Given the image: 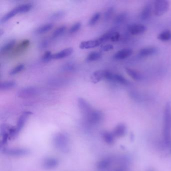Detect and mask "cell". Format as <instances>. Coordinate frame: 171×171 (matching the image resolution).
I'll return each instance as SVG.
<instances>
[{
	"mask_svg": "<svg viewBox=\"0 0 171 171\" xmlns=\"http://www.w3.org/2000/svg\"><path fill=\"white\" fill-rule=\"evenodd\" d=\"M151 14V7L149 5H147L143 8L141 14V18L143 20H148Z\"/></svg>",
	"mask_w": 171,
	"mask_h": 171,
	"instance_id": "obj_20",
	"label": "cell"
},
{
	"mask_svg": "<svg viewBox=\"0 0 171 171\" xmlns=\"http://www.w3.org/2000/svg\"><path fill=\"white\" fill-rule=\"evenodd\" d=\"M54 26V25L52 23H48L46 24L43 25L41 26L37 29L36 32L37 34H44L45 33H46L48 31H49L52 29Z\"/></svg>",
	"mask_w": 171,
	"mask_h": 171,
	"instance_id": "obj_25",
	"label": "cell"
},
{
	"mask_svg": "<svg viewBox=\"0 0 171 171\" xmlns=\"http://www.w3.org/2000/svg\"><path fill=\"white\" fill-rule=\"evenodd\" d=\"M126 71L129 76L134 80L139 81L141 80V76L140 73L131 68H126Z\"/></svg>",
	"mask_w": 171,
	"mask_h": 171,
	"instance_id": "obj_22",
	"label": "cell"
},
{
	"mask_svg": "<svg viewBox=\"0 0 171 171\" xmlns=\"http://www.w3.org/2000/svg\"><path fill=\"white\" fill-rule=\"evenodd\" d=\"M65 15L64 12L63 11H59L56 12L55 13H53L52 15L50 16V19L52 20H58L62 18V17H64Z\"/></svg>",
	"mask_w": 171,
	"mask_h": 171,
	"instance_id": "obj_32",
	"label": "cell"
},
{
	"mask_svg": "<svg viewBox=\"0 0 171 171\" xmlns=\"http://www.w3.org/2000/svg\"><path fill=\"white\" fill-rule=\"evenodd\" d=\"M102 137L105 143L109 145H112L115 143V137L112 133L105 131L102 133Z\"/></svg>",
	"mask_w": 171,
	"mask_h": 171,
	"instance_id": "obj_18",
	"label": "cell"
},
{
	"mask_svg": "<svg viewBox=\"0 0 171 171\" xmlns=\"http://www.w3.org/2000/svg\"><path fill=\"white\" fill-rule=\"evenodd\" d=\"M126 126L123 123H120L116 126L112 133L115 137H123L126 134Z\"/></svg>",
	"mask_w": 171,
	"mask_h": 171,
	"instance_id": "obj_16",
	"label": "cell"
},
{
	"mask_svg": "<svg viewBox=\"0 0 171 171\" xmlns=\"http://www.w3.org/2000/svg\"><path fill=\"white\" fill-rule=\"evenodd\" d=\"M105 70H98L95 71L92 77V80L94 83L96 84L102 79H105Z\"/></svg>",
	"mask_w": 171,
	"mask_h": 171,
	"instance_id": "obj_21",
	"label": "cell"
},
{
	"mask_svg": "<svg viewBox=\"0 0 171 171\" xmlns=\"http://www.w3.org/2000/svg\"><path fill=\"white\" fill-rule=\"evenodd\" d=\"M105 79L110 81L121 84L123 85H127L129 84V81L122 75L118 74L113 73L108 70L105 71Z\"/></svg>",
	"mask_w": 171,
	"mask_h": 171,
	"instance_id": "obj_7",
	"label": "cell"
},
{
	"mask_svg": "<svg viewBox=\"0 0 171 171\" xmlns=\"http://www.w3.org/2000/svg\"><path fill=\"white\" fill-rule=\"evenodd\" d=\"M102 54L99 52L98 51H94L91 53L89 55H88L86 60L88 62H93V61H97L99 60L102 57Z\"/></svg>",
	"mask_w": 171,
	"mask_h": 171,
	"instance_id": "obj_26",
	"label": "cell"
},
{
	"mask_svg": "<svg viewBox=\"0 0 171 171\" xmlns=\"http://www.w3.org/2000/svg\"><path fill=\"white\" fill-rule=\"evenodd\" d=\"M113 11H114L113 8H109L107 9V10H106L105 14V20H108V19L110 18L112 15L113 14Z\"/></svg>",
	"mask_w": 171,
	"mask_h": 171,
	"instance_id": "obj_38",
	"label": "cell"
},
{
	"mask_svg": "<svg viewBox=\"0 0 171 171\" xmlns=\"http://www.w3.org/2000/svg\"><path fill=\"white\" fill-rule=\"evenodd\" d=\"M66 30V27L65 26H62L57 29L56 30L54 31L52 37L53 38H56L57 37H59L62 35L65 31Z\"/></svg>",
	"mask_w": 171,
	"mask_h": 171,
	"instance_id": "obj_29",
	"label": "cell"
},
{
	"mask_svg": "<svg viewBox=\"0 0 171 171\" xmlns=\"http://www.w3.org/2000/svg\"><path fill=\"white\" fill-rule=\"evenodd\" d=\"M133 50L130 49L126 48L117 51L114 55V58L116 60H123L128 58L133 54Z\"/></svg>",
	"mask_w": 171,
	"mask_h": 171,
	"instance_id": "obj_13",
	"label": "cell"
},
{
	"mask_svg": "<svg viewBox=\"0 0 171 171\" xmlns=\"http://www.w3.org/2000/svg\"><path fill=\"white\" fill-rule=\"evenodd\" d=\"M100 17H101V14L99 13H96L95 14L93 15L89 20L88 23L89 25L91 26L95 25L98 21Z\"/></svg>",
	"mask_w": 171,
	"mask_h": 171,
	"instance_id": "obj_33",
	"label": "cell"
},
{
	"mask_svg": "<svg viewBox=\"0 0 171 171\" xmlns=\"http://www.w3.org/2000/svg\"><path fill=\"white\" fill-rule=\"evenodd\" d=\"M120 38V34L117 32H112L110 40L112 42H117Z\"/></svg>",
	"mask_w": 171,
	"mask_h": 171,
	"instance_id": "obj_37",
	"label": "cell"
},
{
	"mask_svg": "<svg viewBox=\"0 0 171 171\" xmlns=\"http://www.w3.org/2000/svg\"><path fill=\"white\" fill-rule=\"evenodd\" d=\"M158 39L161 41H167L171 38V33L169 30H165L161 33L158 36Z\"/></svg>",
	"mask_w": 171,
	"mask_h": 171,
	"instance_id": "obj_28",
	"label": "cell"
},
{
	"mask_svg": "<svg viewBox=\"0 0 171 171\" xmlns=\"http://www.w3.org/2000/svg\"><path fill=\"white\" fill-rule=\"evenodd\" d=\"M38 93L37 88L33 86H29L20 90L18 92L19 96L21 98H27L34 96Z\"/></svg>",
	"mask_w": 171,
	"mask_h": 171,
	"instance_id": "obj_10",
	"label": "cell"
},
{
	"mask_svg": "<svg viewBox=\"0 0 171 171\" xmlns=\"http://www.w3.org/2000/svg\"><path fill=\"white\" fill-rule=\"evenodd\" d=\"M32 5L30 3H27L25 4L21 5L15 8L17 10L18 14H22V13H27L28 12L30 11L32 9Z\"/></svg>",
	"mask_w": 171,
	"mask_h": 171,
	"instance_id": "obj_23",
	"label": "cell"
},
{
	"mask_svg": "<svg viewBox=\"0 0 171 171\" xmlns=\"http://www.w3.org/2000/svg\"><path fill=\"white\" fill-rule=\"evenodd\" d=\"M59 165V161L54 157H47L42 162V167L46 170H54Z\"/></svg>",
	"mask_w": 171,
	"mask_h": 171,
	"instance_id": "obj_8",
	"label": "cell"
},
{
	"mask_svg": "<svg viewBox=\"0 0 171 171\" xmlns=\"http://www.w3.org/2000/svg\"><path fill=\"white\" fill-rule=\"evenodd\" d=\"M25 66L23 64H21L19 65H18L16 66L15 67L12 69L11 70L10 72V74L11 75H14L17 74L21 72L24 69Z\"/></svg>",
	"mask_w": 171,
	"mask_h": 171,
	"instance_id": "obj_30",
	"label": "cell"
},
{
	"mask_svg": "<svg viewBox=\"0 0 171 171\" xmlns=\"http://www.w3.org/2000/svg\"><path fill=\"white\" fill-rule=\"evenodd\" d=\"M81 23L80 22H77L70 27L69 29L70 33L73 34L77 32L81 28Z\"/></svg>",
	"mask_w": 171,
	"mask_h": 171,
	"instance_id": "obj_35",
	"label": "cell"
},
{
	"mask_svg": "<svg viewBox=\"0 0 171 171\" xmlns=\"http://www.w3.org/2000/svg\"><path fill=\"white\" fill-rule=\"evenodd\" d=\"M49 44V41H47V40H44V41H43L40 44V47L42 48H46L48 46V45Z\"/></svg>",
	"mask_w": 171,
	"mask_h": 171,
	"instance_id": "obj_40",
	"label": "cell"
},
{
	"mask_svg": "<svg viewBox=\"0 0 171 171\" xmlns=\"http://www.w3.org/2000/svg\"><path fill=\"white\" fill-rule=\"evenodd\" d=\"M84 117L87 123L94 126L101 123L103 119V115L101 111L93 109Z\"/></svg>",
	"mask_w": 171,
	"mask_h": 171,
	"instance_id": "obj_4",
	"label": "cell"
},
{
	"mask_svg": "<svg viewBox=\"0 0 171 171\" xmlns=\"http://www.w3.org/2000/svg\"><path fill=\"white\" fill-rule=\"evenodd\" d=\"M157 49L155 47H147L146 48H142L140 50L139 55L141 57H146L153 55L157 52Z\"/></svg>",
	"mask_w": 171,
	"mask_h": 171,
	"instance_id": "obj_15",
	"label": "cell"
},
{
	"mask_svg": "<svg viewBox=\"0 0 171 171\" xmlns=\"http://www.w3.org/2000/svg\"><path fill=\"white\" fill-rule=\"evenodd\" d=\"M52 55L51 51H47L44 53L42 57V60L44 62H48L52 59Z\"/></svg>",
	"mask_w": 171,
	"mask_h": 171,
	"instance_id": "obj_34",
	"label": "cell"
},
{
	"mask_svg": "<svg viewBox=\"0 0 171 171\" xmlns=\"http://www.w3.org/2000/svg\"><path fill=\"white\" fill-rule=\"evenodd\" d=\"M73 52V49L72 48H68L63 50L58 53L52 55V59H59L69 56Z\"/></svg>",
	"mask_w": 171,
	"mask_h": 171,
	"instance_id": "obj_14",
	"label": "cell"
},
{
	"mask_svg": "<svg viewBox=\"0 0 171 171\" xmlns=\"http://www.w3.org/2000/svg\"><path fill=\"white\" fill-rule=\"evenodd\" d=\"M146 27L141 24H134L129 27V31L133 35L142 34L146 31Z\"/></svg>",
	"mask_w": 171,
	"mask_h": 171,
	"instance_id": "obj_12",
	"label": "cell"
},
{
	"mask_svg": "<svg viewBox=\"0 0 171 171\" xmlns=\"http://www.w3.org/2000/svg\"><path fill=\"white\" fill-rule=\"evenodd\" d=\"M17 14H18V12H17V10L16 8H14L3 16V18L1 19V22L2 23H5L8 20H10V19L12 18L13 17H14Z\"/></svg>",
	"mask_w": 171,
	"mask_h": 171,
	"instance_id": "obj_27",
	"label": "cell"
},
{
	"mask_svg": "<svg viewBox=\"0 0 171 171\" xmlns=\"http://www.w3.org/2000/svg\"><path fill=\"white\" fill-rule=\"evenodd\" d=\"M102 42L100 38L90 41H83L79 45V48L81 49H88L99 46Z\"/></svg>",
	"mask_w": 171,
	"mask_h": 171,
	"instance_id": "obj_11",
	"label": "cell"
},
{
	"mask_svg": "<svg viewBox=\"0 0 171 171\" xmlns=\"http://www.w3.org/2000/svg\"><path fill=\"white\" fill-rule=\"evenodd\" d=\"M15 44L16 41L15 40H11L8 41L7 42L5 43L1 47V49H0V52L3 54L8 52L14 48Z\"/></svg>",
	"mask_w": 171,
	"mask_h": 171,
	"instance_id": "obj_19",
	"label": "cell"
},
{
	"mask_svg": "<svg viewBox=\"0 0 171 171\" xmlns=\"http://www.w3.org/2000/svg\"><path fill=\"white\" fill-rule=\"evenodd\" d=\"M154 13L157 16H161L168 11L170 4L168 1L157 0L155 2Z\"/></svg>",
	"mask_w": 171,
	"mask_h": 171,
	"instance_id": "obj_6",
	"label": "cell"
},
{
	"mask_svg": "<svg viewBox=\"0 0 171 171\" xmlns=\"http://www.w3.org/2000/svg\"><path fill=\"white\" fill-rule=\"evenodd\" d=\"M62 69L66 72L73 71L75 69V64L73 62H68L63 66Z\"/></svg>",
	"mask_w": 171,
	"mask_h": 171,
	"instance_id": "obj_31",
	"label": "cell"
},
{
	"mask_svg": "<svg viewBox=\"0 0 171 171\" xmlns=\"http://www.w3.org/2000/svg\"><path fill=\"white\" fill-rule=\"evenodd\" d=\"M2 152L6 155L11 157H24L30 153V150L28 148H1Z\"/></svg>",
	"mask_w": 171,
	"mask_h": 171,
	"instance_id": "obj_5",
	"label": "cell"
},
{
	"mask_svg": "<svg viewBox=\"0 0 171 171\" xmlns=\"http://www.w3.org/2000/svg\"><path fill=\"white\" fill-rule=\"evenodd\" d=\"M32 114V113L30 112H24L19 118L17 125L15 127H10L9 129L8 134L10 139H14L18 135L25 125L27 119Z\"/></svg>",
	"mask_w": 171,
	"mask_h": 171,
	"instance_id": "obj_3",
	"label": "cell"
},
{
	"mask_svg": "<svg viewBox=\"0 0 171 171\" xmlns=\"http://www.w3.org/2000/svg\"><path fill=\"white\" fill-rule=\"evenodd\" d=\"M171 109L170 103L166 105L164 115L163 134L165 142L168 145L171 144Z\"/></svg>",
	"mask_w": 171,
	"mask_h": 171,
	"instance_id": "obj_2",
	"label": "cell"
},
{
	"mask_svg": "<svg viewBox=\"0 0 171 171\" xmlns=\"http://www.w3.org/2000/svg\"><path fill=\"white\" fill-rule=\"evenodd\" d=\"M53 144L57 150L62 153H67L69 151L70 141L66 133H57L53 139Z\"/></svg>",
	"mask_w": 171,
	"mask_h": 171,
	"instance_id": "obj_1",
	"label": "cell"
},
{
	"mask_svg": "<svg viewBox=\"0 0 171 171\" xmlns=\"http://www.w3.org/2000/svg\"><path fill=\"white\" fill-rule=\"evenodd\" d=\"M126 16V15L124 13H122V14L119 15L115 20V23L119 24L122 23L125 20Z\"/></svg>",
	"mask_w": 171,
	"mask_h": 171,
	"instance_id": "obj_36",
	"label": "cell"
},
{
	"mask_svg": "<svg viewBox=\"0 0 171 171\" xmlns=\"http://www.w3.org/2000/svg\"><path fill=\"white\" fill-rule=\"evenodd\" d=\"M77 102L78 108L84 116H85L93 109L90 103L83 98H78Z\"/></svg>",
	"mask_w": 171,
	"mask_h": 171,
	"instance_id": "obj_9",
	"label": "cell"
},
{
	"mask_svg": "<svg viewBox=\"0 0 171 171\" xmlns=\"http://www.w3.org/2000/svg\"><path fill=\"white\" fill-rule=\"evenodd\" d=\"M112 160L110 158H105L98 162L96 165L98 169L100 170H106L112 164Z\"/></svg>",
	"mask_w": 171,
	"mask_h": 171,
	"instance_id": "obj_17",
	"label": "cell"
},
{
	"mask_svg": "<svg viewBox=\"0 0 171 171\" xmlns=\"http://www.w3.org/2000/svg\"><path fill=\"white\" fill-rule=\"evenodd\" d=\"M113 46L110 44H108L106 45L103 46L102 47V49L103 51L107 52V51H111L112 50H113Z\"/></svg>",
	"mask_w": 171,
	"mask_h": 171,
	"instance_id": "obj_39",
	"label": "cell"
},
{
	"mask_svg": "<svg viewBox=\"0 0 171 171\" xmlns=\"http://www.w3.org/2000/svg\"><path fill=\"white\" fill-rule=\"evenodd\" d=\"M16 85V84L13 81H7L2 82L0 86V89L1 91H7L9 89H13Z\"/></svg>",
	"mask_w": 171,
	"mask_h": 171,
	"instance_id": "obj_24",
	"label": "cell"
}]
</instances>
